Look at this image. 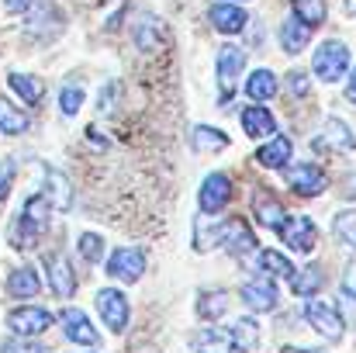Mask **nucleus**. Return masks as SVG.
<instances>
[{"instance_id":"nucleus-14","label":"nucleus","mask_w":356,"mask_h":353,"mask_svg":"<svg viewBox=\"0 0 356 353\" xmlns=\"http://www.w3.org/2000/svg\"><path fill=\"white\" fill-rule=\"evenodd\" d=\"M45 270H49V288L59 298H70L76 291V274H73V267H70L66 256H49L45 260Z\"/></svg>"},{"instance_id":"nucleus-18","label":"nucleus","mask_w":356,"mask_h":353,"mask_svg":"<svg viewBox=\"0 0 356 353\" xmlns=\"http://www.w3.org/2000/svg\"><path fill=\"white\" fill-rule=\"evenodd\" d=\"M245 10L242 7H236V3H215L211 7V24L218 28V31H225V35H236V31H242L245 28Z\"/></svg>"},{"instance_id":"nucleus-42","label":"nucleus","mask_w":356,"mask_h":353,"mask_svg":"<svg viewBox=\"0 0 356 353\" xmlns=\"http://www.w3.org/2000/svg\"><path fill=\"white\" fill-rule=\"evenodd\" d=\"M343 194H346V198H353V201H356V173L350 177V180H346V191H343Z\"/></svg>"},{"instance_id":"nucleus-23","label":"nucleus","mask_w":356,"mask_h":353,"mask_svg":"<svg viewBox=\"0 0 356 353\" xmlns=\"http://www.w3.org/2000/svg\"><path fill=\"white\" fill-rule=\"evenodd\" d=\"M191 142H194V149H197V152H222V149L229 146V135H225V132H218V128L197 125V128H194V135H191Z\"/></svg>"},{"instance_id":"nucleus-5","label":"nucleus","mask_w":356,"mask_h":353,"mask_svg":"<svg viewBox=\"0 0 356 353\" xmlns=\"http://www.w3.org/2000/svg\"><path fill=\"white\" fill-rule=\"evenodd\" d=\"M277 233H280V239H284V246H291L294 253H312V249H315V242H318V229H315V222H312V219H305V215L287 219Z\"/></svg>"},{"instance_id":"nucleus-1","label":"nucleus","mask_w":356,"mask_h":353,"mask_svg":"<svg viewBox=\"0 0 356 353\" xmlns=\"http://www.w3.org/2000/svg\"><path fill=\"white\" fill-rule=\"evenodd\" d=\"M45 226H49V201H45L42 194H35V198L24 201L21 215H17L14 226H10L14 249H31V246L38 242V235L45 233Z\"/></svg>"},{"instance_id":"nucleus-3","label":"nucleus","mask_w":356,"mask_h":353,"mask_svg":"<svg viewBox=\"0 0 356 353\" xmlns=\"http://www.w3.org/2000/svg\"><path fill=\"white\" fill-rule=\"evenodd\" d=\"M346 70H350V49H346L343 42H325V45H318V52H315V73H318L325 84L343 80Z\"/></svg>"},{"instance_id":"nucleus-20","label":"nucleus","mask_w":356,"mask_h":353,"mask_svg":"<svg viewBox=\"0 0 356 353\" xmlns=\"http://www.w3.org/2000/svg\"><path fill=\"white\" fill-rule=\"evenodd\" d=\"M242 128L249 139H266V135H273L277 121L266 108H242Z\"/></svg>"},{"instance_id":"nucleus-17","label":"nucleus","mask_w":356,"mask_h":353,"mask_svg":"<svg viewBox=\"0 0 356 353\" xmlns=\"http://www.w3.org/2000/svg\"><path fill=\"white\" fill-rule=\"evenodd\" d=\"M52 208L59 212H70L73 205V191H70V180L59 173V170H45V194H42Z\"/></svg>"},{"instance_id":"nucleus-21","label":"nucleus","mask_w":356,"mask_h":353,"mask_svg":"<svg viewBox=\"0 0 356 353\" xmlns=\"http://www.w3.org/2000/svg\"><path fill=\"white\" fill-rule=\"evenodd\" d=\"M308 38H312V28L301 17H287L280 24V45H284V52H301L308 45Z\"/></svg>"},{"instance_id":"nucleus-36","label":"nucleus","mask_w":356,"mask_h":353,"mask_svg":"<svg viewBox=\"0 0 356 353\" xmlns=\"http://www.w3.org/2000/svg\"><path fill=\"white\" fill-rule=\"evenodd\" d=\"M287 91H291L294 97H305V94H308V73H305V70H291V73H287Z\"/></svg>"},{"instance_id":"nucleus-16","label":"nucleus","mask_w":356,"mask_h":353,"mask_svg":"<svg viewBox=\"0 0 356 353\" xmlns=\"http://www.w3.org/2000/svg\"><path fill=\"white\" fill-rule=\"evenodd\" d=\"M63 329L73 343H83V347H94L97 343V329L90 326V319L80 312V308H66L63 312Z\"/></svg>"},{"instance_id":"nucleus-40","label":"nucleus","mask_w":356,"mask_h":353,"mask_svg":"<svg viewBox=\"0 0 356 353\" xmlns=\"http://www.w3.org/2000/svg\"><path fill=\"white\" fill-rule=\"evenodd\" d=\"M346 291H350V295H356V263L350 267V274H346Z\"/></svg>"},{"instance_id":"nucleus-26","label":"nucleus","mask_w":356,"mask_h":353,"mask_svg":"<svg viewBox=\"0 0 356 353\" xmlns=\"http://www.w3.org/2000/svg\"><path fill=\"white\" fill-rule=\"evenodd\" d=\"M322 281H325V270H322L318 263H312V267H305L301 274L291 277V288H294V295L308 298V295H315V291L322 288Z\"/></svg>"},{"instance_id":"nucleus-44","label":"nucleus","mask_w":356,"mask_h":353,"mask_svg":"<svg viewBox=\"0 0 356 353\" xmlns=\"http://www.w3.org/2000/svg\"><path fill=\"white\" fill-rule=\"evenodd\" d=\"M284 353H325V350H294V347H284Z\"/></svg>"},{"instance_id":"nucleus-6","label":"nucleus","mask_w":356,"mask_h":353,"mask_svg":"<svg viewBox=\"0 0 356 353\" xmlns=\"http://www.w3.org/2000/svg\"><path fill=\"white\" fill-rule=\"evenodd\" d=\"M97 308H101L104 326L111 333H124V326H128V298L121 295L118 288H104L97 295Z\"/></svg>"},{"instance_id":"nucleus-11","label":"nucleus","mask_w":356,"mask_h":353,"mask_svg":"<svg viewBox=\"0 0 356 353\" xmlns=\"http://www.w3.org/2000/svg\"><path fill=\"white\" fill-rule=\"evenodd\" d=\"M142 270H145V253L142 249H131V246L115 249V256L108 260V274L118 277V281H138Z\"/></svg>"},{"instance_id":"nucleus-30","label":"nucleus","mask_w":356,"mask_h":353,"mask_svg":"<svg viewBox=\"0 0 356 353\" xmlns=\"http://www.w3.org/2000/svg\"><path fill=\"white\" fill-rule=\"evenodd\" d=\"M294 14H298L308 28H315V24L325 21L329 7H325V0H294Z\"/></svg>"},{"instance_id":"nucleus-8","label":"nucleus","mask_w":356,"mask_h":353,"mask_svg":"<svg viewBox=\"0 0 356 353\" xmlns=\"http://www.w3.org/2000/svg\"><path fill=\"white\" fill-rule=\"evenodd\" d=\"M229 198H232V180L225 173L204 177V184H201V212L204 215H218L229 205Z\"/></svg>"},{"instance_id":"nucleus-39","label":"nucleus","mask_w":356,"mask_h":353,"mask_svg":"<svg viewBox=\"0 0 356 353\" xmlns=\"http://www.w3.org/2000/svg\"><path fill=\"white\" fill-rule=\"evenodd\" d=\"M3 3H7V10H10V14H17V10H28V3H31V0H3Z\"/></svg>"},{"instance_id":"nucleus-31","label":"nucleus","mask_w":356,"mask_h":353,"mask_svg":"<svg viewBox=\"0 0 356 353\" xmlns=\"http://www.w3.org/2000/svg\"><path fill=\"white\" fill-rule=\"evenodd\" d=\"M225 308H229V295L225 291H208V295H201V301H197V312H201V319H218V315H225Z\"/></svg>"},{"instance_id":"nucleus-38","label":"nucleus","mask_w":356,"mask_h":353,"mask_svg":"<svg viewBox=\"0 0 356 353\" xmlns=\"http://www.w3.org/2000/svg\"><path fill=\"white\" fill-rule=\"evenodd\" d=\"M3 353H45L42 347H35V343H7Z\"/></svg>"},{"instance_id":"nucleus-9","label":"nucleus","mask_w":356,"mask_h":353,"mask_svg":"<svg viewBox=\"0 0 356 353\" xmlns=\"http://www.w3.org/2000/svg\"><path fill=\"white\" fill-rule=\"evenodd\" d=\"M353 146H356V139L343 118H329L325 128H322V139H315V149L318 152H353Z\"/></svg>"},{"instance_id":"nucleus-12","label":"nucleus","mask_w":356,"mask_h":353,"mask_svg":"<svg viewBox=\"0 0 356 353\" xmlns=\"http://www.w3.org/2000/svg\"><path fill=\"white\" fill-rule=\"evenodd\" d=\"M7 326L17 336H38L52 326V312H45V308H14L7 315Z\"/></svg>"},{"instance_id":"nucleus-41","label":"nucleus","mask_w":356,"mask_h":353,"mask_svg":"<svg viewBox=\"0 0 356 353\" xmlns=\"http://www.w3.org/2000/svg\"><path fill=\"white\" fill-rule=\"evenodd\" d=\"M346 312H350V319L356 322V295H350V291H346Z\"/></svg>"},{"instance_id":"nucleus-15","label":"nucleus","mask_w":356,"mask_h":353,"mask_svg":"<svg viewBox=\"0 0 356 353\" xmlns=\"http://www.w3.org/2000/svg\"><path fill=\"white\" fill-rule=\"evenodd\" d=\"M291 139L287 135H270V142L256 152V163L259 166H266V170H280V166H287L291 163Z\"/></svg>"},{"instance_id":"nucleus-35","label":"nucleus","mask_w":356,"mask_h":353,"mask_svg":"<svg viewBox=\"0 0 356 353\" xmlns=\"http://www.w3.org/2000/svg\"><path fill=\"white\" fill-rule=\"evenodd\" d=\"M59 104H63V111H66V115H76V111H80V104H83V91H80V87H66V91H63V97H59Z\"/></svg>"},{"instance_id":"nucleus-37","label":"nucleus","mask_w":356,"mask_h":353,"mask_svg":"<svg viewBox=\"0 0 356 353\" xmlns=\"http://www.w3.org/2000/svg\"><path fill=\"white\" fill-rule=\"evenodd\" d=\"M10 184H14V163L10 159H0V201L10 194Z\"/></svg>"},{"instance_id":"nucleus-46","label":"nucleus","mask_w":356,"mask_h":353,"mask_svg":"<svg viewBox=\"0 0 356 353\" xmlns=\"http://www.w3.org/2000/svg\"><path fill=\"white\" fill-rule=\"evenodd\" d=\"M242 3H245V0H242Z\"/></svg>"},{"instance_id":"nucleus-7","label":"nucleus","mask_w":356,"mask_h":353,"mask_svg":"<svg viewBox=\"0 0 356 353\" xmlns=\"http://www.w3.org/2000/svg\"><path fill=\"white\" fill-rule=\"evenodd\" d=\"M287 184L294 187V194L301 198H315L322 187H325V170L318 163H298L287 170Z\"/></svg>"},{"instance_id":"nucleus-27","label":"nucleus","mask_w":356,"mask_h":353,"mask_svg":"<svg viewBox=\"0 0 356 353\" xmlns=\"http://www.w3.org/2000/svg\"><path fill=\"white\" fill-rule=\"evenodd\" d=\"M28 128V118L21 115V108H14L7 97H0V132L3 135H21Z\"/></svg>"},{"instance_id":"nucleus-24","label":"nucleus","mask_w":356,"mask_h":353,"mask_svg":"<svg viewBox=\"0 0 356 353\" xmlns=\"http://www.w3.org/2000/svg\"><path fill=\"white\" fill-rule=\"evenodd\" d=\"M194 350L197 353H232V336L222 329H201L194 336Z\"/></svg>"},{"instance_id":"nucleus-13","label":"nucleus","mask_w":356,"mask_h":353,"mask_svg":"<svg viewBox=\"0 0 356 353\" xmlns=\"http://www.w3.org/2000/svg\"><path fill=\"white\" fill-rule=\"evenodd\" d=\"M242 301L256 312H270L277 305V284L270 277H252L242 284Z\"/></svg>"},{"instance_id":"nucleus-10","label":"nucleus","mask_w":356,"mask_h":353,"mask_svg":"<svg viewBox=\"0 0 356 353\" xmlns=\"http://www.w3.org/2000/svg\"><path fill=\"white\" fill-rule=\"evenodd\" d=\"M305 315H308V322H312L329 343H339V340H343V319H339V312H336L329 301H312Z\"/></svg>"},{"instance_id":"nucleus-22","label":"nucleus","mask_w":356,"mask_h":353,"mask_svg":"<svg viewBox=\"0 0 356 353\" xmlns=\"http://www.w3.org/2000/svg\"><path fill=\"white\" fill-rule=\"evenodd\" d=\"M7 291H10L14 298H35V295L42 291V281H38V274H35L31 267H21V270H14V274L7 277Z\"/></svg>"},{"instance_id":"nucleus-25","label":"nucleus","mask_w":356,"mask_h":353,"mask_svg":"<svg viewBox=\"0 0 356 353\" xmlns=\"http://www.w3.org/2000/svg\"><path fill=\"white\" fill-rule=\"evenodd\" d=\"M245 94H249L252 101H270V97L277 94V77H273L270 70H256V73L245 80Z\"/></svg>"},{"instance_id":"nucleus-43","label":"nucleus","mask_w":356,"mask_h":353,"mask_svg":"<svg viewBox=\"0 0 356 353\" xmlns=\"http://www.w3.org/2000/svg\"><path fill=\"white\" fill-rule=\"evenodd\" d=\"M346 97L356 104V70H353V77H350V87H346Z\"/></svg>"},{"instance_id":"nucleus-45","label":"nucleus","mask_w":356,"mask_h":353,"mask_svg":"<svg viewBox=\"0 0 356 353\" xmlns=\"http://www.w3.org/2000/svg\"><path fill=\"white\" fill-rule=\"evenodd\" d=\"M346 10H350V14H356V0H346Z\"/></svg>"},{"instance_id":"nucleus-4","label":"nucleus","mask_w":356,"mask_h":353,"mask_svg":"<svg viewBox=\"0 0 356 353\" xmlns=\"http://www.w3.org/2000/svg\"><path fill=\"white\" fill-rule=\"evenodd\" d=\"M242 66H245V52L238 45H222L218 49V87H222V101H229L236 94Z\"/></svg>"},{"instance_id":"nucleus-33","label":"nucleus","mask_w":356,"mask_h":353,"mask_svg":"<svg viewBox=\"0 0 356 353\" xmlns=\"http://www.w3.org/2000/svg\"><path fill=\"white\" fill-rule=\"evenodd\" d=\"M336 239H339L343 246L356 249V212H343V215H336Z\"/></svg>"},{"instance_id":"nucleus-19","label":"nucleus","mask_w":356,"mask_h":353,"mask_svg":"<svg viewBox=\"0 0 356 353\" xmlns=\"http://www.w3.org/2000/svg\"><path fill=\"white\" fill-rule=\"evenodd\" d=\"M252 212H256V219L266 226V229H280L284 226V208H280V201L277 198H270V191H259L256 198H252Z\"/></svg>"},{"instance_id":"nucleus-34","label":"nucleus","mask_w":356,"mask_h":353,"mask_svg":"<svg viewBox=\"0 0 356 353\" xmlns=\"http://www.w3.org/2000/svg\"><path fill=\"white\" fill-rule=\"evenodd\" d=\"M80 253H83V260H90V263L104 260V239L97 233H83L80 235Z\"/></svg>"},{"instance_id":"nucleus-2","label":"nucleus","mask_w":356,"mask_h":353,"mask_svg":"<svg viewBox=\"0 0 356 353\" xmlns=\"http://www.w3.org/2000/svg\"><path fill=\"white\" fill-rule=\"evenodd\" d=\"M211 242L225 246L232 256H245V253L256 249V235H252V229H249L242 219H225V222H218L215 233H211ZM211 242H208V246H211Z\"/></svg>"},{"instance_id":"nucleus-29","label":"nucleus","mask_w":356,"mask_h":353,"mask_svg":"<svg viewBox=\"0 0 356 353\" xmlns=\"http://www.w3.org/2000/svg\"><path fill=\"white\" fill-rule=\"evenodd\" d=\"M232 340H236L238 350L252 353L259 347V326H256L252 319H238L236 326H232Z\"/></svg>"},{"instance_id":"nucleus-32","label":"nucleus","mask_w":356,"mask_h":353,"mask_svg":"<svg viewBox=\"0 0 356 353\" xmlns=\"http://www.w3.org/2000/svg\"><path fill=\"white\" fill-rule=\"evenodd\" d=\"M259 267H263L266 274H273V277H294L291 260H284V256L273 253V249H263V253H259Z\"/></svg>"},{"instance_id":"nucleus-28","label":"nucleus","mask_w":356,"mask_h":353,"mask_svg":"<svg viewBox=\"0 0 356 353\" xmlns=\"http://www.w3.org/2000/svg\"><path fill=\"white\" fill-rule=\"evenodd\" d=\"M10 91L24 101V104H38L42 101V84L35 77H24V73H10Z\"/></svg>"}]
</instances>
